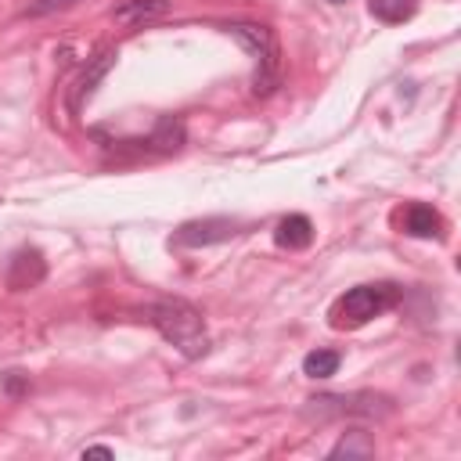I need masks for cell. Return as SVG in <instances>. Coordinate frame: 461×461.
<instances>
[{
  "mask_svg": "<svg viewBox=\"0 0 461 461\" xmlns=\"http://www.w3.org/2000/svg\"><path fill=\"white\" fill-rule=\"evenodd\" d=\"M43 274H47V267H43V256H40L36 249H22V252L11 259V270H7V285H11L14 292H22V288H32V285H40V281H43Z\"/></svg>",
  "mask_w": 461,
  "mask_h": 461,
  "instance_id": "7",
  "label": "cell"
},
{
  "mask_svg": "<svg viewBox=\"0 0 461 461\" xmlns=\"http://www.w3.org/2000/svg\"><path fill=\"white\" fill-rule=\"evenodd\" d=\"M396 299H400V288L396 285H357V288H349L346 295L335 299L331 324L335 328H360L371 317H378L389 306H396Z\"/></svg>",
  "mask_w": 461,
  "mask_h": 461,
  "instance_id": "3",
  "label": "cell"
},
{
  "mask_svg": "<svg viewBox=\"0 0 461 461\" xmlns=\"http://www.w3.org/2000/svg\"><path fill=\"white\" fill-rule=\"evenodd\" d=\"M227 32L256 58V76H252V90L256 94H270L281 79V50H277V36L267 25L256 22H230Z\"/></svg>",
  "mask_w": 461,
  "mask_h": 461,
  "instance_id": "2",
  "label": "cell"
},
{
  "mask_svg": "<svg viewBox=\"0 0 461 461\" xmlns=\"http://www.w3.org/2000/svg\"><path fill=\"white\" fill-rule=\"evenodd\" d=\"M238 234V223L234 220H223V216H212V220H191L176 230V245H216V241H227Z\"/></svg>",
  "mask_w": 461,
  "mask_h": 461,
  "instance_id": "5",
  "label": "cell"
},
{
  "mask_svg": "<svg viewBox=\"0 0 461 461\" xmlns=\"http://www.w3.org/2000/svg\"><path fill=\"white\" fill-rule=\"evenodd\" d=\"M184 137H187V133H184V122H180L176 115H162L144 144H148L151 151H166V155H169V151H180V148H184Z\"/></svg>",
  "mask_w": 461,
  "mask_h": 461,
  "instance_id": "11",
  "label": "cell"
},
{
  "mask_svg": "<svg viewBox=\"0 0 461 461\" xmlns=\"http://www.w3.org/2000/svg\"><path fill=\"white\" fill-rule=\"evenodd\" d=\"M148 321L155 324V331L173 342L187 360H198L205 357L209 349V335H205V321L202 313L184 303V299H162V303H151L148 306Z\"/></svg>",
  "mask_w": 461,
  "mask_h": 461,
  "instance_id": "1",
  "label": "cell"
},
{
  "mask_svg": "<svg viewBox=\"0 0 461 461\" xmlns=\"http://www.w3.org/2000/svg\"><path fill=\"white\" fill-rule=\"evenodd\" d=\"M83 457H112V450L108 447H86Z\"/></svg>",
  "mask_w": 461,
  "mask_h": 461,
  "instance_id": "16",
  "label": "cell"
},
{
  "mask_svg": "<svg viewBox=\"0 0 461 461\" xmlns=\"http://www.w3.org/2000/svg\"><path fill=\"white\" fill-rule=\"evenodd\" d=\"M403 230H407L411 238H439L443 220H439V212H436L432 205L414 202V205H407V212H403Z\"/></svg>",
  "mask_w": 461,
  "mask_h": 461,
  "instance_id": "9",
  "label": "cell"
},
{
  "mask_svg": "<svg viewBox=\"0 0 461 461\" xmlns=\"http://www.w3.org/2000/svg\"><path fill=\"white\" fill-rule=\"evenodd\" d=\"M331 4H346V0H331Z\"/></svg>",
  "mask_w": 461,
  "mask_h": 461,
  "instance_id": "17",
  "label": "cell"
},
{
  "mask_svg": "<svg viewBox=\"0 0 461 461\" xmlns=\"http://www.w3.org/2000/svg\"><path fill=\"white\" fill-rule=\"evenodd\" d=\"M339 364H342V357L335 349H313L303 357V375L306 378H331L339 371Z\"/></svg>",
  "mask_w": 461,
  "mask_h": 461,
  "instance_id": "12",
  "label": "cell"
},
{
  "mask_svg": "<svg viewBox=\"0 0 461 461\" xmlns=\"http://www.w3.org/2000/svg\"><path fill=\"white\" fill-rule=\"evenodd\" d=\"M72 4H76V0H32L29 14L40 18V14H50V11H61V7H72Z\"/></svg>",
  "mask_w": 461,
  "mask_h": 461,
  "instance_id": "15",
  "label": "cell"
},
{
  "mask_svg": "<svg viewBox=\"0 0 461 461\" xmlns=\"http://www.w3.org/2000/svg\"><path fill=\"white\" fill-rule=\"evenodd\" d=\"M328 454H331V457H342V454H346V457H353V454L367 457V454H375V443H371L364 432H346V436H342Z\"/></svg>",
  "mask_w": 461,
  "mask_h": 461,
  "instance_id": "14",
  "label": "cell"
},
{
  "mask_svg": "<svg viewBox=\"0 0 461 461\" xmlns=\"http://www.w3.org/2000/svg\"><path fill=\"white\" fill-rule=\"evenodd\" d=\"M313 407V414H321V418H328V414H389V400L385 396H371V393H342V396H335V393H328V396H313L310 400Z\"/></svg>",
  "mask_w": 461,
  "mask_h": 461,
  "instance_id": "4",
  "label": "cell"
},
{
  "mask_svg": "<svg viewBox=\"0 0 461 461\" xmlns=\"http://www.w3.org/2000/svg\"><path fill=\"white\" fill-rule=\"evenodd\" d=\"M274 241H277L281 249H306V245L313 241V223H310L303 212H292V216H285V220L277 223Z\"/></svg>",
  "mask_w": 461,
  "mask_h": 461,
  "instance_id": "10",
  "label": "cell"
},
{
  "mask_svg": "<svg viewBox=\"0 0 461 461\" xmlns=\"http://www.w3.org/2000/svg\"><path fill=\"white\" fill-rule=\"evenodd\" d=\"M115 65V50L108 47V50H101L97 58H90V65L83 68V76L76 79V86L68 90V108L72 112H79L83 108V101H90L94 97V90H97V83L108 76V68Z\"/></svg>",
  "mask_w": 461,
  "mask_h": 461,
  "instance_id": "6",
  "label": "cell"
},
{
  "mask_svg": "<svg viewBox=\"0 0 461 461\" xmlns=\"http://www.w3.org/2000/svg\"><path fill=\"white\" fill-rule=\"evenodd\" d=\"M367 7H371V14H375L378 22L396 25V22H407V18L414 14L418 0H367Z\"/></svg>",
  "mask_w": 461,
  "mask_h": 461,
  "instance_id": "13",
  "label": "cell"
},
{
  "mask_svg": "<svg viewBox=\"0 0 461 461\" xmlns=\"http://www.w3.org/2000/svg\"><path fill=\"white\" fill-rule=\"evenodd\" d=\"M169 14V0H126L122 7H115V22L119 25H144V22H158Z\"/></svg>",
  "mask_w": 461,
  "mask_h": 461,
  "instance_id": "8",
  "label": "cell"
}]
</instances>
